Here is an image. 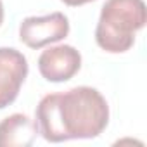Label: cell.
Masks as SVG:
<instances>
[{
    "label": "cell",
    "mask_w": 147,
    "mask_h": 147,
    "mask_svg": "<svg viewBox=\"0 0 147 147\" xmlns=\"http://www.w3.org/2000/svg\"><path fill=\"white\" fill-rule=\"evenodd\" d=\"M35 123L47 142L95 138L109 123V106L97 88L75 87L42 97L35 111Z\"/></svg>",
    "instance_id": "1"
},
{
    "label": "cell",
    "mask_w": 147,
    "mask_h": 147,
    "mask_svg": "<svg viewBox=\"0 0 147 147\" xmlns=\"http://www.w3.org/2000/svg\"><path fill=\"white\" fill-rule=\"evenodd\" d=\"M147 23L144 0H106L95 28L97 45L109 54H125Z\"/></svg>",
    "instance_id": "2"
},
{
    "label": "cell",
    "mask_w": 147,
    "mask_h": 147,
    "mask_svg": "<svg viewBox=\"0 0 147 147\" xmlns=\"http://www.w3.org/2000/svg\"><path fill=\"white\" fill-rule=\"evenodd\" d=\"M69 35V19L62 12L47 16H31L19 24V40L30 49H42L61 42Z\"/></svg>",
    "instance_id": "3"
},
{
    "label": "cell",
    "mask_w": 147,
    "mask_h": 147,
    "mask_svg": "<svg viewBox=\"0 0 147 147\" xmlns=\"http://www.w3.org/2000/svg\"><path fill=\"white\" fill-rule=\"evenodd\" d=\"M82 67V54L73 45H55L43 50L38 57L40 75L52 83L71 80Z\"/></svg>",
    "instance_id": "4"
},
{
    "label": "cell",
    "mask_w": 147,
    "mask_h": 147,
    "mask_svg": "<svg viewBox=\"0 0 147 147\" xmlns=\"http://www.w3.org/2000/svg\"><path fill=\"white\" fill-rule=\"evenodd\" d=\"M26 57L11 47H0V109L11 106L28 76Z\"/></svg>",
    "instance_id": "5"
},
{
    "label": "cell",
    "mask_w": 147,
    "mask_h": 147,
    "mask_svg": "<svg viewBox=\"0 0 147 147\" xmlns=\"http://www.w3.org/2000/svg\"><path fill=\"white\" fill-rule=\"evenodd\" d=\"M36 135V123L26 114L16 113L0 121V147H28Z\"/></svg>",
    "instance_id": "6"
},
{
    "label": "cell",
    "mask_w": 147,
    "mask_h": 147,
    "mask_svg": "<svg viewBox=\"0 0 147 147\" xmlns=\"http://www.w3.org/2000/svg\"><path fill=\"white\" fill-rule=\"evenodd\" d=\"M61 2H64L69 7H78V5H85L88 2H94V0H61Z\"/></svg>",
    "instance_id": "7"
},
{
    "label": "cell",
    "mask_w": 147,
    "mask_h": 147,
    "mask_svg": "<svg viewBox=\"0 0 147 147\" xmlns=\"http://www.w3.org/2000/svg\"><path fill=\"white\" fill-rule=\"evenodd\" d=\"M4 4H2V0H0V26H2V23H4Z\"/></svg>",
    "instance_id": "8"
}]
</instances>
